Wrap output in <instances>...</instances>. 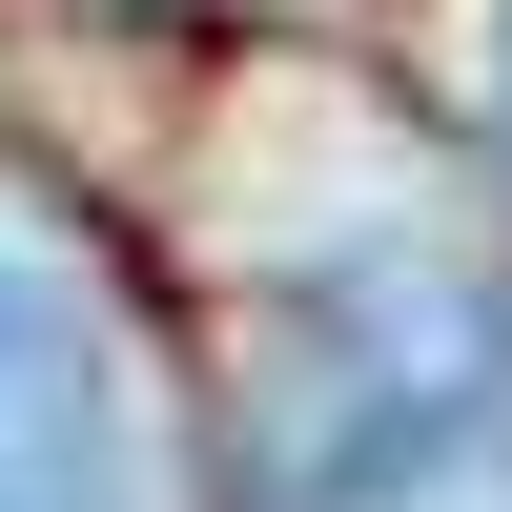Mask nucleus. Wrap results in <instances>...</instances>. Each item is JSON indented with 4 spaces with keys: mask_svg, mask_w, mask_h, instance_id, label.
I'll return each mask as SVG.
<instances>
[{
    "mask_svg": "<svg viewBox=\"0 0 512 512\" xmlns=\"http://www.w3.org/2000/svg\"><path fill=\"white\" fill-rule=\"evenodd\" d=\"M246 512H512V267L349 246L287 287Z\"/></svg>",
    "mask_w": 512,
    "mask_h": 512,
    "instance_id": "obj_1",
    "label": "nucleus"
},
{
    "mask_svg": "<svg viewBox=\"0 0 512 512\" xmlns=\"http://www.w3.org/2000/svg\"><path fill=\"white\" fill-rule=\"evenodd\" d=\"M492 103H512V41H492Z\"/></svg>",
    "mask_w": 512,
    "mask_h": 512,
    "instance_id": "obj_3",
    "label": "nucleus"
},
{
    "mask_svg": "<svg viewBox=\"0 0 512 512\" xmlns=\"http://www.w3.org/2000/svg\"><path fill=\"white\" fill-rule=\"evenodd\" d=\"M0 512H144L123 369H103V328L41 267H0Z\"/></svg>",
    "mask_w": 512,
    "mask_h": 512,
    "instance_id": "obj_2",
    "label": "nucleus"
}]
</instances>
